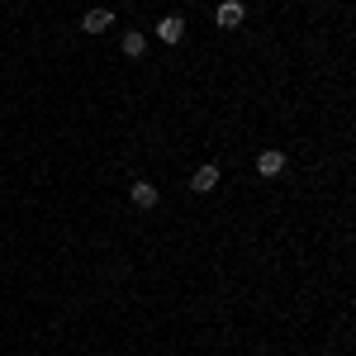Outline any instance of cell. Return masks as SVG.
Wrapping results in <instances>:
<instances>
[{"instance_id": "1", "label": "cell", "mask_w": 356, "mask_h": 356, "mask_svg": "<svg viewBox=\"0 0 356 356\" xmlns=\"http://www.w3.org/2000/svg\"><path fill=\"white\" fill-rule=\"evenodd\" d=\"M129 200H134L138 209H157V200H162V191H157L152 181H134V186H129Z\"/></svg>"}, {"instance_id": "2", "label": "cell", "mask_w": 356, "mask_h": 356, "mask_svg": "<svg viewBox=\"0 0 356 356\" xmlns=\"http://www.w3.org/2000/svg\"><path fill=\"white\" fill-rule=\"evenodd\" d=\"M157 38H162V43H181V38H186V19H181V15H162V19H157Z\"/></svg>"}, {"instance_id": "3", "label": "cell", "mask_w": 356, "mask_h": 356, "mask_svg": "<svg viewBox=\"0 0 356 356\" xmlns=\"http://www.w3.org/2000/svg\"><path fill=\"white\" fill-rule=\"evenodd\" d=\"M214 186H219V166H200V171L191 176V191L195 195H209Z\"/></svg>"}, {"instance_id": "4", "label": "cell", "mask_w": 356, "mask_h": 356, "mask_svg": "<svg viewBox=\"0 0 356 356\" xmlns=\"http://www.w3.org/2000/svg\"><path fill=\"white\" fill-rule=\"evenodd\" d=\"M214 19H219V29H238V24H243V5H238V0H223Z\"/></svg>"}, {"instance_id": "5", "label": "cell", "mask_w": 356, "mask_h": 356, "mask_svg": "<svg viewBox=\"0 0 356 356\" xmlns=\"http://www.w3.org/2000/svg\"><path fill=\"white\" fill-rule=\"evenodd\" d=\"M110 24H114V15H110V10H86V19H81L86 33H105Z\"/></svg>"}, {"instance_id": "6", "label": "cell", "mask_w": 356, "mask_h": 356, "mask_svg": "<svg viewBox=\"0 0 356 356\" xmlns=\"http://www.w3.org/2000/svg\"><path fill=\"white\" fill-rule=\"evenodd\" d=\"M257 171H261V176H280V171H285V152H261V157H257Z\"/></svg>"}, {"instance_id": "7", "label": "cell", "mask_w": 356, "mask_h": 356, "mask_svg": "<svg viewBox=\"0 0 356 356\" xmlns=\"http://www.w3.org/2000/svg\"><path fill=\"white\" fill-rule=\"evenodd\" d=\"M143 53H147V38H143L138 29H134V33H124V57H143Z\"/></svg>"}]
</instances>
